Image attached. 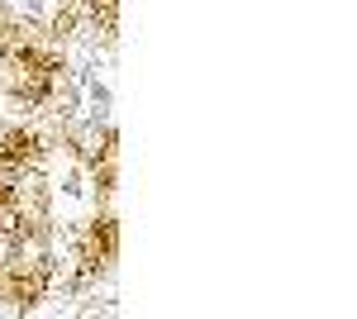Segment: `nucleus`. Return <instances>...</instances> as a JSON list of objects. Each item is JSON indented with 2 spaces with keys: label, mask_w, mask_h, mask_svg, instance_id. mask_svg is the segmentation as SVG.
Here are the masks:
<instances>
[{
  "label": "nucleus",
  "mask_w": 357,
  "mask_h": 319,
  "mask_svg": "<svg viewBox=\"0 0 357 319\" xmlns=\"http://www.w3.org/2000/svg\"><path fill=\"white\" fill-rule=\"evenodd\" d=\"M114 248H119V229H114V214H96L82 229V243H77V262H82V276H96L114 262Z\"/></svg>",
  "instance_id": "nucleus-1"
},
{
  "label": "nucleus",
  "mask_w": 357,
  "mask_h": 319,
  "mask_svg": "<svg viewBox=\"0 0 357 319\" xmlns=\"http://www.w3.org/2000/svg\"><path fill=\"white\" fill-rule=\"evenodd\" d=\"M43 158H48V138L38 129L0 133V162H10V167H43Z\"/></svg>",
  "instance_id": "nucleus-2"
}]
</instances>
